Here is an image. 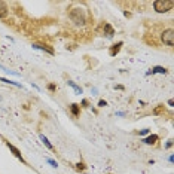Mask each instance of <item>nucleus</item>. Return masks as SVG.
Returning <instances> with one entry per match:
<instances>
[{"mask_svg":"<svg viewBox=\"0 0 174 174\" xmlns=\"http://www.w3.org/2000/svg\"><path fill=\"white\" fill-rule=\"evenodd\" d=\"M76 170H77V171H85V170H86V165H85L83 162H77V164H76Z\"/></svg>","mask_w":174,"mask_h":174,"instance_id":"nucleus-15","label":"nucleus"},{"mask_svg":"<svg viewBox=\"0 0 174 174\" xmlns=\"http://www.w3.org/2000/svg\"><path fill=\"white\" fill-rule=\"evenodd\" d=\"M161 40L164 45L167 46H174V30L173 28H167L162 31L161 34Z\"/></svg>","mask_w":174,"mask_h":174,"instance_id":"nucleus-3","label":"nucleus"},{"mask_svg":"<svg viewBox=\"0 0 174 174\" xmlns=\"http://www.w3.org/2000/svg\"><path fill=\"white\" fill-rule=\"evenodd\" d=\"M46 161H48V162H49V164H51V165H52V167H58V164H57V162H55V161H54V159H51V158H48V159H46Z\"/></svg>","mask_w":174,"mask_h":174,"instance_id":"nucleus-18","label":"nucleus"},{"mask_svg":"<svg viewBox=\"0 0 174 174\" xmlns=\"http://www.w3.org/2000/svg\"><path fill=\"white\" fill-rule=\"evenodd\" d=\"M67 85H69V86H72V88H73L77 94H82V88H79V86H77L73 80H69V82H67Z\"/></svg>","mask_w":174,"mask_h":174,"instance_id":"nucleus-13","label":"nucleus"},{"mask_svg":"<svg viewBox=\"0 0 174 174\" xmlns=\"http://www.w3.org/2000/svg\"><path fill=\"white\" fill-rule=\"evenodd\" d=\"M9 13V9H8V5L5 2L0 0V18H6Z\"/></svg>","mask_w":174,"mask_h":174,"instance_id":"nucleus-10","label":"nucleus"},{"mask_svg":"<svg viewBox=\"0 0 174 174\" xmlns=\"http://www.w3.org/2000/svg\"><path fill=\"white\" fill-rule=\"evenodd\" d=\"M33 48H34V49H40V51H45V52H48L49 55H55V51H54V48H52V46H49V45H42V43H34V45H33Z\"/></svg>","mask_w":174,"mask_h":174,"instance_id":"nucleus-7","label":"nucleus"},{"mask_svg":"<svg viewBox=\"0 0 174 174\" xmlns=\"http://www.w3.org/2000/svg\"><path fill=\"white\" fill-rule=\"evenodd\" d=\"M149 133V129H141V131H140V134H147Z\"/></svg>","mask_w":174,"mask_h":174,"instance_id":"nucleus-21","label":"nucleus"},{"mask_svg":"<svg viewBox=\"0 0 174 174\" xmlns=\"http://www.w3.org/2000/svg\"><path fill=\"white\" fill-rule=\"evenodd\" d=\"M40 140H42V143L45 144V146H46V147H48L49 150H52V152H54V146L51 144V141H49V140H48V138H46L45 136H43V134H40Z\"/></svg>","mask_w":174,"mask_h":174,"instance_id":"nucleus-12","label":"nucleus"},{"mask_svg":"<svg viewBox=\"0 0 174 174\" xmlns=\"http://www.w3.org/2000/svg\"><path fill=\"white\" fill-rule=\"evenodd\" d=\"M97 31L100 33V34H106V37H113L115 36V28L109 24V23H101V26L97 28Z\"/></svg>","mask_w":174,"mask_h":174,"instance_id":"nucleus-4","label":"nucleus"},{"mask_svg":"<svg viewBox=\"0 0 174 174\" xmlns=\"http://www.w3.org/2000/svg\"><path fill=\"white\" fill-rule=\"evenodd\" d=\"M104 106H107V103H106L104 100H100V101H98V107H104Z\"/></svg>","mask_w":174,"mask_h":174,"instance_id":"nucleus-19","label":"nucleus"},{"mask_svg":"<svg viewBox=\"0 0 174 174\" xmlns=\"http://www.w3.org/2000/svg\"><path fill=\"white\" fill-rule=\"evenodd\" d=\"M171 146H173V140H168V143L165 144V147H167V149H170Z\"/></svg>","mask_w":174,"mask_h":174,"instance_id":"nucleus-20","label":"nucleus"},{"mask_svg":"<svg viewBox=\"0 0 174 174\" xmlns=\"http://www.w3.org/2000/svg\"><path fill=\"white\" fill-rule=\"evenodd\" d=\"M122 46H124V42H118V43H113V45L109 48V55L110 57H116L118 54H119V51L122 49Z\"/></svg>","mask_w":174,"mask_h":174,"instance_id":"nucleus-6","label":"nucleus"},{"mask_svg":"<svg viewBox=\"0 0 174 174\" xmlns=\"http://www.w3.org/2000/svg\"><path fill=\"white\" fill-rule=\"evenodd\" d=\"M158 140H159L158 134H150V136H147L146 138H143V143H144V144H156Z\"/></svg>","mask_w":174,"mask_h":174,"instance_id":"nucleus-8","label":"nucleus"},{"mask_svg":"<svg viewBox=\"0 0 174 174\" xmlns=\"http://www.w3.org/2000/svg\"><path fill=\"white\" fill-rule=\"evenodd\" d=\"M173 8H174L173 0H155L153 2V9L158 13H165V12L171 11Z\"/></svg>","mask_w":174,"mask_h":174,"instance_id":"nucleus-2","label":"nucleus"},{"mask_svg":"<svg viewBox=\"0 0 174 174\" xmlns=\"http://www.w3.org/2000/svg\"><path fill=\"white\" fill-rule=\"evenodd\" d=\"M5 144L9 147V150L13 153V156H15V158H18V159H19L21 162H23V164H26V161H24V158H23V153L19 152V149H18V147H15V146H13L12 143H9V141H5Z\"/></svg>","mask_w":174,"mask_h":174,"instance_id":"nucleus-5","label":"nucleus"},{"mask_svg":"<svg viewBox=\"0 0 174 174\" xmlns=\"http://www.w3.org/2000/svg\"><path fill=\"white\" fill-rule=\"evenodd\" d=\"M156 73H161V75H165V73H168V70H167L165 67H161V66H156V67H153V69H150V72H147L146 75H156Z\"/></svg>","mask_w":174,"mask_h":174,"instance_id":"nucleus-9","label":"nucleus"},{"mask_svg":"<svg viewBox=\"0 0 174 174\" xmlns=\"http://www.w3.org/2000/svg\"><path fill=\"white\" fill-rule=\"evenodd\" d=\"M70 112H72V115H73L75 118H77V116L80 115V106H79L77 103L70 104Z\"/></svg>","mask_w":174,"mask_h":174,"instance_id":"nucleus-11","label":"nucleus"},{"mask_svg":"<svg viewBox=\"0 0 174 174\" xmlns=\"http://www.w3.org/2000/svg\"><path fill=\"white\" fill-rule=\"evenodd\" d=\"M124 15H125L126 18H129V16H131V13H129V12H124Z\"/></svg>","mask_w":174,"mask_h":174,"instance_id":"nucleus-22","label":"nucleus"},{"mask_svg":"<svg viewBox=\"0 0 174 174\" xmlns=\"http://www.w3.org/2000/svg\"><path fill=\"white\" fill-rule=\"evenodd\" d=\"M165 113V109H164V106L161 104V106H158L155 110H153V115H164Z\"/></svg>","mask_w":174,"mask_h":174,"instance_id":"nucleus-14","label":"nucleus"},{"mask_svg":"<svg viewBox=\"0 0 174 174\" xmlns=\"http://www.w3.org/2000/svg\"><path fill=\"white\" fill-rule=\"evenodd\" d=\"M79 106H82V107H89V100L83 98V100H82V103H80Z\"/></svg>","mask_w":174,"mask_h":174,"instance_id":"nucleus-17","label":"nucleus"},{"mask_svg":"<svg viewBox=\"0 0 174 174\" xmlns=\"http://www.w3.org/2000/svg\"><path fill=\"white\" fill-rule=\"evenodd\" d=\"M48 89H49L51 92H55V91H57V85H55V83H49V85H48Z\"/></svg>","mask_w":174,"mask_h":174,"instance_id":"nucleus-16","label":"nucleus"},{"mask_svg":"<svg viewBox=\"0 0 174 174\" xmlns=\"http://www.w3.org/2000/svg\"><path fill=\"white\" fill-rule=\"evenodd\" d=\"M69 18L77 26H85L86 24V12L82 8H73L69 11Z\"/></svg>","mask_w":174,"mask_h":174,"instance_id":"nucleus-1","label":"nucleus"}]
</instances>
